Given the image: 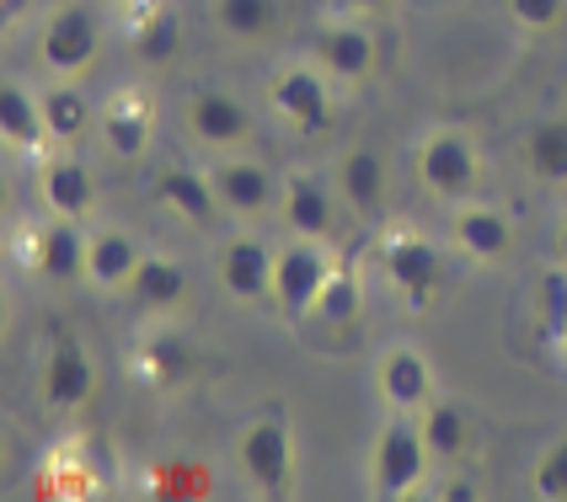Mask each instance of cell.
Instances as JSON below:
<instances>
[{"label":"cell","mask_w":567,"mask_h":502,"mask_svg":"<svg viewBox=\"0 0 567 502\" xmlns=\"http://www.w3.org/2000/svg\"><path fill=\"white\" fill-rule=\"evenodd\" d=\"M128 305L145 315V321H177V315L193 305V273L183 257H166V251H151L145 268L128 283Z\"/></svg>","instance_id":"cell-21"},{"label":"cell","mask_w":567,"mask_h":502,"mask_svg":"<svg viewBox=\"0 0 567 502\" xmlns=\"http://www.w3.org/2000/svg\"><path fill=\"white\" fill-rule=\"evenodd\" d=\"M151 251L140 247V236L124 224H92L86 236V283L102 294H128L134 273L145 268Z\"/></svg>","instance_id":"cell-23"},{"label":"cell","mask_w":567,"mask_h":502,"mask_svg":"<svg viewBox=\"0 0 567 502\" xmlns=\"http://www.w3.org/2000/svg\"><path fill=\"white\" fill-rule=\"evenodd\" d=\"M530 498L540 502H567V433L546 439L530 460Z\"/></svg>","instance_id":"cell-31"},{"label":"cell","mask_w":567,"mask_h":502,"mask_svg":"<svg viewBox=\"0 0 567 502\" xmlns=\"http://www.w3.org/2000/svg\"><path fill=\"white\" fill-rule=\"evenodd\" d=\"M327 11H338V17H364V22H380V17H391V11H396V0H327Z\"/></svg>","instance_id":"cell-35"},{"label":"cell","mask_w":567,"mask_h":502,"mask_svg":"<svg viewBox=\"0 0 567 502\" xmlns=\"http://www.w3.org/2000/svg\"><path fill=\"white\" fill-rule=\"evenodd\" d=\"M434 498H444V502H482L487 498V487L472 481V475H461V471H444L440 487H434Z\"/></svg>","instance_id":"cell-34"},{"label":"cell","mask_w":567,"mask_h":502,"mask_svg":"<svg viewBox=\"0 0 567 502\" xmlns=\"http://www.w3.org/2000/svg\"><path fill=\"white\" fill-rule=\"evenodd\" d=\"M370 385H375V401L385 411H402V417H417L440 396V375H434V358L417 343H385L375 353V369H370Z\"/></svg>","instance_id":"cell-14"},{"label":"cell","mask_w":567,"mask_h":502,"mask_svg":"<svg viewBox=\"0 0 567 502\" xmlns=\"http://www.w3.org/2000/svg\"><path fill=\"white\" fill-rule=\"evenodd\" d=\"M96 390H102V369H96L92 347L81 337H54L43 364H38V401H43V411H54V417L81 411L96 401Z\"/></svg>","instance_id":"cell-13"},{"label":"cell","mask_w":567,"mask_h":502,"mask_svg":"<svg viewBox=\"0 0 567 502\" xmlns=\"http://www.w3.org/2000/svg\"><path fill=\"white\" fill-rule=\"evenodd\" d=\"M274 257L279 241H268L262 230L241 224V230H225L215 251H209V273L230 305H262L274 300Z\"/></svg>","instance_id":"cell-8"},{"label":"cell","mask_w":567,"mask_h":502,"mask_svg":"<svg viewBox=\"0 0 567 502\" xmlns=\"http://www.w3.org/2000/svg\"><path fill=\"white\" fill-rule=\"evenodd\" d=\"M311 321H327V326H348V321H359V273L338 268V279L327 283V294H321V305H316Z\"/></svg>","instance_id":"cell-33"},{"label":"cell","mask_w":567,"mask_h":502,"mask_svg":"<svg viewBox=\"0 0 567 502\" xmlns=\"http://www.w3.org/2000/svg\"><path fill=\"white\" fill-rule=\"evenodd\" d=\"M519 160L536 177L540 188H567V118L546 113L536 124H525L519 134Z\"/></svg>","instance_id":"cell-29"},{"label":"cell","mask_w":567,"mask_h":502,"mask_svg":"<svg viewBox=\"0 0 567 502\" xmlns=\"http://www.w3.org/2000/svg\"><path fill=\"white\" fill-rule=\"evenodd\" d=\"M444 241H450V251H461L466 262H476V268H498L514 251V220H508L504 203H493V198H466V203H450Z\"/></svg>","instance_id":"cell-17"},{"label":"cell","mask_w":567,"mask_h":502,"mask_svg":"<svg viewBox=\"0 0 567 502\" xmlns=\"http://www.w3.org/2000/svg\"><path fill=\"white\" fill-rule=\"evenodd\" d=\"M107 49V28H102V6L96 0H60L43 11L38 22V43L32 54L43 64L49 81H86Z\"/></svg>","instance_id":"cell-3"},{"label":"cell","mask_w":567,"mask_h":502,"mask_svg":"<svg viewBox=\"0 0 567 502\" xmlns=\"http://www.w3.org/2000/svg\"><path fill=\"white\" fill-rule=\"evenodd\" d=\"M262 102L268 113L279 118L284 128L306 134V139H327L338 128V81L311 60V54H295V60H279L262 81Z\"/></svg>","instance_id":"cell-2"},{"label":"cell","mask_w":567,"mask_h":502,"mask_svg":"<svg viewBox=\"0 0 567 502\" xmlns=\"http://www.w3.org/2000/svg\"><path fill=\"white\" fill-rule=\"evenodd\" d=\"M209 182H215V192H220L225 220H236V224L279 220L284 171H274L268 160H257L252 150H236V156H209Z\"/></svg>","instance_id":"cell-10"},{"label":"cell","mask_w":567,"mask_h":502,"mask_svg":"<svg viewBox=\"0 0 567 502\" xmlns=\"http://www.w3.org/2000/svg\"><path fill=\"white\" fill-rule=\"evenodd\" d=\"M230 460H236V475L252 487L257 498H289L295 492V475H300V454H295V433L289 422L262 411L252 422L236 428L230 439Z\"/></svg>","instance_id":"cell-6"},{"label":"cell","mask_w":567,"mask_h":502,"mask_svg":"<svg viewBox=\"0 0 567 502\" xmlns=\"http://www.w3.org/2000/svg\"><path fill=\"white\" fill-rule=\"evenodd\" d=\"M343 220H353L343 203V192L332 177L321 171H284V192H279V224L289 236H306V241H338Z\"/></svg>","instance_id":"cell-12"},{"label":"cell","mask_w":567,"mask_h":502,"mask_svg":"<svg viewBox=\"0 0 567 502\" xmlns=\"http://www.w3.org/2000/svg\"><path fill=\"white\" fill-rule=\"evenodd\" d=\"M504 17L525 38H551L567 28V0H504Z\"/></svg>","instance_id":"cell-32"},{"label":"cell","mask_w":567,"mask_h":502,"mask_svg":"<svg viewBox=\"0 0 567 502\" xmlns=\"http://www.w3.org/2000/svg\"><path fill=\"white\" fill-rule=\"evenodd\" d=\"M96 139L113 160H140L156 145V102L140 86H118L102 96V118H96Z\"/></svg>","instance_id":"cell-20"},{"label":"cell","mask_w":567,"mask_h":502,"mask_svg":"<svg viewBox=\"0 0 567 502\" xmlns=\"http://www.w3.org/2000/svg\"><path fill=\"white\" fill-rule=\"evenodd\" d=\"M440 471L429 443H423V428L417 417H402V411H385V422L370 439V460H364V481H370V498L380 502H408L417 498V487Z\"/></svg>","instance_id":"cell-5"},{"label":"cell","mask_w":567,"mask_h":502,"mask_svg":"<svg viewBox=\"0 0 567 502\" xmlns=\"http://www.w3.org/2000/svg\"><path fill=\"white\" fill-rule=\"evenodd\" d=\"M209 22L225 43L257 49L284 28V0H209Z\"/></svg>","instance_id":"cell-28"},{"label":"cell","mask_w":567,"mask_h":502,"mask_svg":"<svg viewBox=\"0 0 567 502\" xmlns=\"http://www.w3.org/2000/svg\"><path fill=\"white\" fill-rule=\"evenodd\" d=\"M43 118H49V145L81 150L96 134L102 102H92L81 81H49V86H43Z\"/></svg>","instance_id":"cell-26"},{"label":"cell","mask_w":567,"mask_h":502,"mask_svg":"<svg viewBox=\"0 0 567 502\" xmlns=\"http://www.w3.org/2000/svg\"><path fill=\"white\" fill-rule=\"evenodd\" d=\"M551 257H557V262L567 268V209L557 215V220H551Z\"/></svg>","instance_id":"cell-36"},{"label":"cell","mask_w":567,"mask_h":502,"mask_svg":"<svg viewBox=\"0 0 567 502\" xmlns=\"http://www.w3.org/2000/svg\"><path fill=\"white\" fill-rule=\"evenodd\" d=\"M412 182L429 192L434 203H466V198H482L487 188V156L476 145L472 128L455 124H434L412 139Z\"/></svg>","instance_id":"cell-1"},{"label":"cell","mask_w":567,"mask_h":502,"mask_svg":"<svg viewBox=\"0 0 567 502\" xmlns=\"http://www.w3.org/2000/svg\"><path fill=\"white\" fill-rule=\"evenodd\" d=\"M188 43V22L177 0H140L128 6V54L151 70H166L172 60H183Z\"/></svg>","instance_id":"cell-22"},{"label":"cell","mask_w":567,"mask_h":502,"mask_svg":"<svg viewBox=\"0 0 567 502\" xmlns=\"http://www.w3.org/2000/svg\"><path fill=\"white\" fill-rule=\"evenodd\" d=\"M86 236H92V224L49 215V220L28 236V273L38 283H49V289L86 283Z\"/></svg>","instance_id":"cell-19"},{"label":"cell","mask_w":567,"mask_h":502,"mask_svg":"<svg viewBox=\"0 0 567 502\" xmlns=\"http://www.w3.org/2000/svg\"><path fill=\"white\" fill-rule=\"evenodd\" d=\"M0 145H6L11 156H38V150H49L43 92H32L28 81H6V86H0Z\"/></svg>","instance_id":"cell-27"},{"label":"cell","mask_w":567,"mask_h":502,"mask_svg":"<svg viewBox=\"0 0 567 502\" xmlns=\"http://www.w3.org/2000/svg\"><path fill=\"white\" fill-rule=\"evenodd\" d=\"M338 279V257L332 241H306V236H284L274 257V305L284 321H311L327 283Z\"/></svg>","instance_id":"cell-9"},{"label":"cell","mask_w":567,"mask_h":502,"mask_svg":"<svg viewBox=\"0 0 567 502\" xmlns=\"http://www.w3.org/2000/svg\"><path fill=\"white\" fill-rule=\"evenodd\" d=\"M102 6H118V11H128V6H140V0H102Z\"/></svg>","instance_id":"cell-37"},{"label":"cell","mask_w":567,"mask_h":502,"mask_svg":"<svg viewBox=\"0 0 567 502\" xmlns=\"http://www.w3.org/2000/svg\"><path fill=\"white\" fill-rule=\"evenodd\" d=\"M183 128L204 156H236V150H252L257 113L230 86H193L183 102Z\"/></svg>","instance_id":"cell-11"},{"label":"cell","mask_w":567,"mask_h":502,"mask_svg":"<svg viewBox=\"0 0 567 502\" xmlns=\"http://www.w3.org/2000/svg\"><path fill=\"white\" fill-rule=\"evenodd\" d=\"M38 198L49 215L75 224H92L96 203H102V182H96V166L81 150H49L43 166H38Z\"/></svg>","instance_id":"cell-18"},{"label":"cell","mask_w":567,"mask_h":502,"mask_svg":"<svg viewBox=\"0 0 567 502\" xmlns=\"http://www.w3.org/2000/svg\"><path fill=\"white\" fill-rule=\"evenodd\" d=\"M151 198H156L161 209L172 215L177 224H188V230H204V236H215L225 220L220 209V192L209 182V166H188V160H161L156 171H151Z\"/></svg>","instance_id":"cell-15"},{"label":"cell","mask_w":567,"mask_h":502,"mask_svg":"<svg viewBox=\"0 0 567 502\" xmlns=\"http://www.w3.org/2000/svg\"><path fill=\"white\" fill-rule=\"evenodd\" d=\"M557 343H563V353H567V326H563V332H557Z\"/></svg>","instance_id":"cell-38"},{"label":"cell","mask_w":567,"mask_h":502,"mask_svg":"<svg viewBox=\"0 0 567 502\" xmlns=\"http://www.w3.org/2000/svg\"><path fill=\"white\" fill-rule=\"evenodd\" d=\"M151 492L156 498H215V471L204 460H166L151 471Z\"/></svg>","instance_id":"cell-30"},{"label":"cell","mask_w":567,"mask_h":502,"mask_svg":"<svg viewBox=\"0 0 567 502\" xmlns=\"http://www.w3.org/2000/svg\"><path fill=\"white\" fill-rule=\"evenodd\" d=\"M332 182L343 192L348 215L353 220H380L385 209H391V188H396V177H391V156L370 145V139H353L338 150L332 160Z\"/></svg>","instance_id":"cell-16"},{"label":"cell","mask_w":567,"mask_h":502,"mask_svg":"<svg viewBox=\"0 0 567 502\" xmlns=\"http://www.w3.org/2000/svg\"><path fill=\"white\" fill-rule=\"evenodd\" d=\"M134 375L156 390H177L193 379V347L177 321H151V332L134 343Z\"/></svg>","instance_id":"cell-25"},{"label":"cell","mask_w":567,"mask_h":502,"mask_svg":"<svg viewBox=\"0 0 567 502\" xmlns=\"http://www.w3.org/2000/svg\"><path fill=\"white\" fill-rule=\"evenodd\" d=\"M375 268L385 289L412 305V311H423V305H434L444 289H450V251L434 241V236H423L417 224H385L375 241Z\"/></svg>","instance_id":"cell-4"},{"label":"cell","mask_w":567,"mask_h":502,"mask_svg":"<svg viewBox=\"0 0 567 502\" xmlns=\"http://www.w3.org/2000/svg\"><path fill=\"white\" fill-rule=\"evenodd\" d=\"M306 54H311L343 92H359L370 86L380 70V38H375V22L364 17H338L327 11L311 32H306Z\"/></svg>","instance_id":"cell-7"},{"label":"cell","mask_w":567,"mask_h":502,"mask_svg":"<svg viewBox=\"0 0 567 502\" xmlns=\"http://www.w3.org/2000/svg\"><path fill=\"white\" fill-rule=\"evenodd\" d=\"M417 428H423V443H429V454H434V466H440V471H461V466L476 454V417H472V407H466V401H455V396H444V390L417 411Z\"/></svg>","instance_id":"cell-24"}]
</instances>
